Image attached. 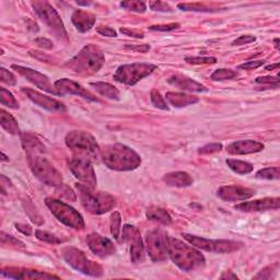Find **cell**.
Here are the masks:
<instances>
[{"instance_id":"obj_32","label":"cell","mask_w":280,"mask_h":280,"mask_svg":"<svg viewBox=\"0 0 280 280\" xmlns=\"http://www.w3.org/2000/svg\"><path fill=\"white\" fill-rule=\"evenodd\" d=\"M226 165L231 168L232 171L241 174V175H245V174L251 173L253 171V166L251 163L241 161V160H235V159H228L226 160Z\"/></svg>"},{"instance_id":"obj_49","label":"cell","mask_w":280,"mask_h":280,"mask_svg":"<svg viewBox=\"0 0 280 280\" xmlns=\"http://www.w3.org/2000/svg\"><path fill=\"white\" fill-rule=\"evenodd\" d=\"M97 32L103 36H109V38H116L117 36L116 31L110 28V26H99V28H97Z\"/></svg>"},{"instance_id":"obj_30","label":"cell","mask_w":280,"mask_h":280,"mask_svg":"<svg viewBox=\"0 0 280 280\" xmlns=\"http://www.w3.org/2000/svg\"><path fill=\"white\" fill-rule=\"evenodd\" d=\"M0 124H1V127L4 130H7V133L11 134V135L19 134L18 121L14 119L12 115L7 113L3 109L1 110V114H0Z\"/></svg>"},{"instance_id":"obj_28","label":"cell","mask_w":280,"mask_h":280,"mask_svg":"<svg viewBox=\"0 0 280 280\" xmlns=\"http://www.w3.org/2000/svg\"><path fill=\"white\" fill-rule=\"evenodd\" d=\"M90 86L96 90L100 96L105 97L111 100H115V101H118V100L120 99L119 91L111 83L97 81V82H91L90 83Z\"/></svg>"},{"instance_id":"obj_8","label":"cell","mask_w":280,"mask_h":280,"mask_svg":"<svg viewBox=\"0 0 280 280\" xmlns=\"http://www.w3.org/2000/svg\"><path fill=\"white\" fill-rule=\"evenodd\" d=\"M62 257L73 269L92 277H101L103 268L96 262L90 261L81 250L76 247H67L62 251Z\"/></svg>"},{"instance_id":"obj_20","label":"cell","mask_w":280,"mask_h":280,"mask_svg":"<svg viewBox=\"0 0 280 280\" xmlns=\"http://www.w3.org/2000/svg\"><path fill=\"white\" fill-rule=\"evenodd\" d=\"M280 207L279 197H267L263 199L252 200V202H243L235 206V209L244 211V213H257V211L278 210Z\"/></svg>"},{"instance_id":"obj_45","label":"cell","mask_w":280,"mask_h":280,"mask_svg":"<svg viewBox=\"0 0 280 280\" xmlns=\"http://www.w3.org/2000/svg\"><path fill=\"white\" fill-rule=\"evenodd\" d=\"M223 149V144H209L198 149L199 155H209V153L218 152Z\"/></svg>"},{"instance_id":"obj_42","label":"cell","mask_w":280,"mask_h":280,"mask_svg":"<svg viewBox=\"0 0 280 280\" xmlns=\"http://www.w3.org/2000/svg\"><path fill=\"white\" fill-rule=\"evenodd\" d=\"M149 7L153 11H160V12H172L173 9L170 4L163 1H150Z\"/></svg>"},{"instance_id":"obj_16","label":"cell","mask_w":280,"mask_h":280,"mask_svg":"<svg viewBox=\"0 0 280 280\" xmlns=\"http://www.w3.org/2000/svg\"><path fill=\"white\" fill-rule=\"evenodd\" d=\"M11 68L17 72H19L21 76H23L26 80H29L31 83H33L34 86H36L39 89L44 90V91L49 92L51 94H54V96H58L54 84H52L50 81V78L43 75V73H41L38 70H34L32 68L23 67L20 65H12Z\"/></svg>"},{"instance_id":"obj_29","label":"cell","mask_w":280,"mask_h":280,"mask_svg":"<svg viewBox=\"0 0 280 280\" xmlns=\"http://www.w3.org/2000/svg\"><path fill=\"white\" fill-rule=\"evenodd\" d=\"M146 216L149 220L158 221V223H160L165 225H168L172 224V218L170 214H168L166 209L160 207H155V206H152V207L148 208Z\"/></svg>"},{"instance_id":"obj_47","label":"cell","mask_w":280,"mask_h":280,"mask_svg":"<svg viewBox=\"0 0 280 280\" xmlns=\"http://www.w3.org/2000/svg\"><path fill=\"white\" fill-rule=\"evenodd\" d=\"M264 60H252V61H246L244 64H242L239 66L240 69H244V70H253L256 69V68H260L264 65Z\"/></svg>"},{"instance_id":"obj_22","label":"cell","mask_w":280,"mask_h":280,"mask_svg":"<svg viewBox=\"0 0 280 280\" xmlns=\"http://www.w3.org/2000/svg\"><path fill=\"white\" fill-rule=\"evenodd\" d=\"M264 149V145L262 142L255 140L246 139V140H237L232 142L226 147V151L230 155H251V153L260 152Z\"/></svg>"},{"instance_id":"obj_50","label":"cell","mask_w":280,"mask_h":280,"mask_svg":"<svg viewBox=\"0 0 280 280\" xmlns=\"http://www.w3.org/2000/svg\"><path fill=\"white\" fill-rule=\"evenodd\" d=\"M277 266L278 265L276 264V265L269 266V267H266L265 269H263V271L260 272V274H258L257 276H255V279H271L272 274L274 273V269L276 268Z\"/></svg>"},{"instance_id":"obj_35","label":"cell","mask_w":280,"mask_h":280,"mask_svg":"<svg viewBox=\"0 0 280 280\" xmlns=\"http://www.w3.org/2000/svg\"><path fill=\"white\" fill-rule=\"evenodd\" d=\"M121 218L118 211H114L111 216V233L116 240H118L121 231Z\"/></svg>"},{"instance_id":"obj_13","label":"cell","mask_w":280,"mask_h":280,"mask_svg":"<svg viewBox=\"0 0 280 280\" xmlns=\"http://www.w3.org/2000/svg\"><path fill=\"white\" fill-rule=\"evenodd\" d=\"M69 168L75 177L83 185L90 188L96 187L98 182L96 172H94L91 161L87 158L75 157L69 161Z\"/></svg>"},{"instance_id":"obj_31","label":"cell","mask_w":280,"mask_h":280,"mask_svg":"<svg viewBox=\"0 0 280 280\" xmlns=\"http://www.w3.org/2000/svg\"><path fill=\"white\" fill-rule=\"evenodd\" d=\"M177 8L182 11H195V12H217L220 11V8L209 7L205 3H178Z\"/></svg>"},{"instance_id":"obj_51","label":"cell","mask_w":280,"mask_h":280,"mask_svg":"<svg viewBox=\"0 0 280 280\" xmlns=\"http://www.w3.org/2000/svg\"><path fill=\"white\" fill-rule=\"evenodd\" d=\"M60 188H61V186H60ZM61 197H64L68 200H71V202H76V199H77L76 195H75V193H73L72 189L69 188L68 186H64V185H62V188H61Z\"/></svg>"},{"instance_id":"obj_60","label":"cell","mask_w":280,"mask_h":280,"mask_svg":"<svg viewBox=\"0 0 280 280\" xmlns=\"http://www.w3.org/2000/svg\"><path fill=\"white\" fill-rule=\"evenodd\" d=\"M1 157H2V158H1V160H2V161H9V159L7 158V156L4 155L3 152H1Z\"/></svg>"},{"instance_id":"obj_46","label":"cell","mask_w":280,"mask_h":280,"mask_svg":"<svg viewBox=\"0 0 280 280\" xmlns=\"http://www.w3.org/2000/svg\"><path fill=\"white\" fill-rule=\"evenodd\" d=\"M179 26H181V24H179V23L151 25V26H149V30H151V31H159V32H170V31L178 29Z\"/></svg>"},{"instance_id":"obj_18","label":"cell","mask_w":280,"mask_h":280,"mask_svg":"<svg viewBox=\"0 0 280 280\" xmlns=\"http://www.w3.org/2000/svg\"><path fill=\"white\" fill-rule=\"evenodd\" d=\"M87 244L94 254L101 258L112 256L116 252V247L112 241L97 233L87 236Z\"/></svg>"},{"instance_id":"obj_7","label":"cell","mask_w":280,"mask_h":280,"mask_svg":"<svg viewBox=\"0 0 280 280\" xmlns=\"http://www.w3.org/2000/svg\"><path fill=\"white\" fill-rule=\"evenodd\" d=\"M45 204L61 224L76 230L84 228L83 217L71 206L54 198H46Z\"/></svg>"},{"instance_id":"obj_43","label":"cell","mask_w":280,"mask_h":280,"mask_svg":"<svg viewBox=\"0 0 280 280\" xmlns=\"http://www.w3.org/2000/svg\"><path fill=\"white\" fill-rule=\"evenodd\" d=\"M0 78H1V81L3 83H7L9 86H14V84L17 83V79H15L13 73L7 70L6 68H1V69H0Z\"/></svg>"},{"instance_id":"obj_44","label":"cell","mask_w":280,"mask_h":280,"mask_svg":"<svg viewBox=\"0 0 280 280\" xmlns=\"http://www.w3.org/2000/svg\"><path fill=\"white\" fill-rule=\"evenodd\" d=\"M1 244L2 245H14V246H21V247H24V243L21 242L20 240L15 239L14 236L12 235H8L4 233V232H1Z\"/></svg>"},{"instance_id":"obj_12","label":"cell","mask_w":280,"mask_h":280,"mask_svg":"<svg viewBox=\"0 0 280 280\" xmlns=\"http://www.w3.org/2000/svg\"><path fill=\"white\" fill-rule=\"evenodd\" d=\"M168 237L165 231L160 229L151 230L146 235V248L152 262H162L168 258Z\"/></svg>"},{"instance_id":"obj_39","label":"cell","mask_w":280,"mask_h":280,"mask_svg":"<svg viewBox=\"0 0 280 280\" xmlns=\"http://www.w3.org/2000/svg\"><path fill=\"white\" fill-rule=\"evenodd\" d=\"M256 84H261L262 89H277L279 88V77H258L255 80Z\"/></svg>"},{"instance_id":"obj_26","label":"cell","mask_w":280,"mask_h":280,"mask_svg":"<svg viewBox=\"0 0 280 280\" xmlns=\"http://www.w3.org/2000/svg\"><path fill=\"white\" fill-rule=\"evenodd\" d=\"M166 99L174 108H185L188 105L196 104L199 101L197 97L183 92H168L166 94Z\"/></svg>"},{"instance_id":"obj_59","label":"cell","mask_w":280,"mask_h":280,"mask_svg":"<svg viewBox=\"0 0 280 280\" xmlns=\"http://www.w3.org/2000/svg\"><path fill=\"white\" fill-rule=\"evenodd\" d=\"M77 4H78V6H90V4H91V2H80V1H78Z\"/></svg>"},{"instance_id":"obj_53","label":"cell","mask_w":280,"mask_h":280,"mask_svg":"<svg viewBox=\"0 0 280 280\" xmlns=\"http://www.w3.org/2000/svg\"><path fill=\"white\" fill-rule=\"evenodd\" d=\"M34 42H35V44H38L40 47H42V49H45V50H52L53 49V43L47 39L39 38V39H36Z\"/></svg>"},{"instance_id":"obj_57","label":"cell","mask_w":280,"mask_h":280,"mask_svg":"<svg viewBox=\"0 0 280 280\" xmlns=\"http://www.w3.org/2000/svg\"><path fill=\"white\" fill-rule=\"evenodd\" d=\"M278 68H279V62H276V64H274V65L266 66L265 69L266 70H274V69H278Z\"/></svg>"},{"instance_id":"obj_10","label":"cell","mask_w":280,"mask_h":280,"mask_svg":"<svg viewBox=\"0 0 280 280\" xmlns=\"http://www.w3.org/2000/svg\"><path fill=\"white\" fill-rule=\"evenodd\" d=\"M182 236L194 247L200 248V250L217 253V254H225V253H232L242 247L241 242L230 241V240H209L205 237L192 235L188 233H182Z\"/></svg>"},{"instance_id":"obj_2","label":"cell","mask_w":280,"mask_h":280,"mask_svg":"<svg viewBox=\"0 0 280 280\" xmlns=\"http://www.w3.org/2000/svg\"><path fill=\"white\" fill-rule=\"evenodd\" d=\"M168 257L183 272H195L205 266V256L194 246L187 245L173 237H168Z\"/></svg>"},{"instance_id":"obj_58","label":"cell","mask_w":280,"mask_h":280,"mask_svg":"<svg viewBox=\"0 0 280 280\" xmlns=\"http://www.w3.org/2000/svg\"><path fill=\"white\" fill-rule=\"evenodd\" d=\"M274 44H275V47H276V50L279 51V39H275Z\"/></svg>"},{"instance_id":"obj_38","label":"cell","mask_w":280,"mask_h":280,"mask_svg":"<svg viewBox=\"0 0 280 280\" xmlns=\"http://www.w3.org/2000/svg\"><path fill=\"white\" fill-rule=\"evenodd\" d=\"M120 7L138 13H144L147 10V3L144 1H139V0H131V1L120 2Z\"/></svg>"},{"instance_id":"obj_17","label":"cell","mask_w":280,"mask_h":280,"mask_svg":"<svg viewBox=\"0 0 280 280\" xmlns=\"http://www.w3.org/2000/svg\"><path fill=\"white\" fill-rule=\"evenodd\" d=\"M21 90H22V92L31 100V101L35 103L36 105H39V107H41L42 109L50 111V112H59V113H64L67 111L66 105L64 103L59 102L56 99L44 96V94L40 93L39 91H35L33 89L22 88Z\"/></svg>"},{"instance_id":"obj_4","label":"cell","mask_w":280,"mask_h":280,"mask_svg":"<svg viewBox=\"0 0 280 280\" xmlns=\"http://www.w3.org/2000/svg\"><path fill=\"white\" fill-rule=\"evenodd\" d=\"M76 187L80 193L83 208L88 213L92 215H103L115 207L116 200L111 194L94 192L93 188H90L83 184H77Z\"/></svg>"},{"instance_id":"obj_11","label":"cell","mask_w":280,"mask_h":280,"mask_svg":"<svg viewBox=\"0 0 280 280\" xmlns=\"http://www.w3.org/2000/svg\"><path fill=\"white\" fill-rule=\"evenodd\" d=\"M31 4H32L34 12L38 14V17L49 26L58 39L67 40V32L64 22H62L60 15L57 13L56 10L49 2L33 1L31 2Z\"/></svg>"},{"instance_id":"obj_40","label":"cell","mask_w":280,"mask_h":280,"mask_svg":"<svg viewBox=\"0 0 280 280\" xmlns=\"http://www.w3.org/2000/svg\"><path fill=\"white\" fill-rule=\"evenodd\" d=\"M150 98H151V103L155 108L157 109H160L163 111H168V107L167 104V101L161 96V93L158 91V90H152L151 94H150Z\"/></svg>"},{"instance_id":"obj_55","label":"cell","mask_w":280,"mask_h":280,"mask_svg":"<svg viewBox=\"0 0 280 280\" xmlns=\"http://www.w3.org/2000/svg\"><path fill=\"white\" fill-rule=\"evenodd\" d=\"M15 228L18 231H20L21 233H23L24 235H31L32 234V228L29 224H15Z\"/></svg>"},{"instance_id":"obj_33","label":"cell","mask_w":280,"mask_h":280,"mask_svg":"<svg viewBox=\"0 0 280 280\" xmlns=\"http://www.w3.org/2000/svg\"><path fill=\"white\" fill-rule=\"evenodd\" d=\"M0 103H1V105H3V107H7L9 109L12 110L19 109V103L13 97V94L4 88H0Z\"/></svg>"},{"instance_id":"obj_15","label":"cell","mask_w":280,"mask_h":280,"mask_svg":"<svg viewBox=\"0 0 280 280\" xmlns=\"http://www.w3.org/2000/svg\"><path fill=\"white\" fill-rule=\"evenodd\" d=\"M54 87L58 96H78L90 102H100L97 97H94L91 92L84 89L81 84L72 81L70 79H59L54 83Z\"/></svg>"},{"instance_id":"obj_27","label":"cell","mask_w":280,"mask_h":280,"mask_svg":"<svg viewBox=\"0 0 280 280\" xmlns=\"http://www.w3.org/2000/svg\"><path fill=\"white\" fill-rule=\"evenodd\" d=\"M21 141H22V146L26 155H30V153H44L45 151V146L32 134H21Z\"/></svg>"},{"instance_id":"obj_34","label":"cell","mask_w":280,"mask_h":280,"mask_svg":"<svg viewBox=\"0 0 280 280\" xmlns=\"http://www.w3.org/2000/svg\"><path fill=\"white\" fill-rule=\"evenodd\" d=\"M237 76L236 71L232 69H226V68H221V69L216 70L213 75L210 76V79L214 81H224V80H230Z\"/></svg>"},{"instance_id":"obj_52","label":"cell","mask_w":280,"mask_h":280,"mask_svg":"<svg viewBox=\"0 0 280 280\" xmlns=\"http://www.w3.org/2000/svg\"><path fill=\"white\" fill-rule=\"evenodd\" d=\"M120 32L125 34L131 36V38H136V39H144V33L139 32V31L136 30H130V29H120Z\"/></svg>"},{"instance_id":"obj_1","label":"cell","mask_w":280,"mask_h":280,"mask_svg":"<svg viewBox=\"0 0 280 280\" xmlns=\"http://www.w3.org/2000/svg\"><path fill=\"white\" fill-rule=\"evenodd\" d=\"M100 156L104 165L114 171H133L141 165L138 153L121 144L105 146L101 149Z\"/></svg>"},{"instance_id":"obj_48","label":"cell","mask_w":280,"mask_h":280,"mask_svg":"<svg viewBox=\"0 0 280 280\" xmlns=\"http://www.w3.org/2000/svg\"><path fill=\"white\" fill-rule=\"evenodd\" d=\"M256 38L253 35H241L240 38H237L236 40L233 41L232 45L234 46H240V45H244V44H250L252 42H255Z\"/></svg>"},{"instance_id":"obj_3","label":"cell","mask_w":280,"mask_h":280,"mask_svg":"<svg viewBox=\"0 0 280 280\" xmlns=\"http://www.w3.org/2000/svg\"><path fill=\"white\" fill-rule=\"evenodd\" d=\"M105 57L103 52L94 45H86L83 49L66 62L65 67L69 68L82 76H91L97 73L104 65Z\"/></svg>"},{"instance_id":"obj_24","label":"cell","mask_w":280,"mask_h":280,"mask_svg":"<svg viewBox=\"0 0 280 280\" xmlns=\"http://www.w3.org/2000/svg\"><path fill=\"white\" fill-rule=\"evenodd\" d=\"M71 21L79 32L86 33L93 28L94 23H96V17L91 12L79 9L72 13Z\"/></svg>"},{"instance_id":"obj_41","label":"cell","mask_w":280,"mask_h":280,"mask_svg":"<svg viewBox=\"0 0 280 280\" xmlns=\"http://www.w3.org/2000/svg\"><path fill=\"white\" fill-rule=\"evenodd\" d=\"M185 61L192 65H213L217 62L215 57H186Z\"/></svg>"},{"instance_id":"obj_9","label":"cell","mask_w":280,"mask_h":280,"mask_svg":"<svg viewBox=\"0 0 280 280\" xmlns=\"http://www.w3.org/2000/svg\"><path fill=\"white\" fill-rule=\"evenodd\" d=\"M157 66L145 62H134V64L121 65L114 73V80L125 86H135L142 79L148 77L157 70Z\"/></svg>"},{"instance_id":"obj_21","label":"cell","mask_w":280,"mask_h":280,"mask_svg":"<svg viewBox=\"0 0 280 280\" xmlns=\"http://www.w3.org/2000/svg\"><path fill=\"white\" fill-rule=\"evenodd\" d=\"M1 276L11 279H58L55 275L23 268H3Z\"/></svg>"},{"instance_id":"obj_19","label":"cell","mask_w":280,"mask_h":280,"mask_svg":"<svg viewBox=\"0 0 280 280\" xmlns=\"http://www.w3.org/2000/svg\"><path fill=\"white\" fill-rule=\"evenodd\" d=\"M255 195V191L248 187L236 186V185H229L223 186L217 191V196L225 202H243L250 199Z\"/></svg>"},{"instance_id":"obj_5","label":"cell","mask_w":280,"mask_h":280,"mask_svg":"<svg viewBox=\"0 0 280 280\" xmlns=\"http://www.w3.org/2000/svg\"><path fill=\"white\" fill-rule=\"evenodd\" d=\"M31 170L34 176L42 183L53 187H60L62 185V176L52 163L42 156V153H30L26 155Z\"/></svg>"},{"instance_id":"obj_25","label":"cell","mask_w":280,"mask_h":280,"mask_svg":"<svg viewBox=\"0 0 280 280\" xmlns=\"http://www.w3.org/2000/svg\"><path fill=\"white\" fill-rule=\"evenodd\" d=\"M162 179L168 186H172V187H187L191 186L194 182L193 177L189 175L187 172H183V171L168 173L163 176Z\"/></svg>"},{"instance_id":"obj_36","label":"cell","mask_w":280,"mask_h":280,"mask_svg":"<svg viewBox=\"0 0 280 280\" xmlns=\"http://www.w3.org/2000/svg\"><path fill=\"white\" fill-rule=\"evenodd\" d=\"M256 177L261 179H279L280 168L279 167L263 168L256 173Z\"/></svg>"},{"instance_id":"obj_23","label":"cell","mask_w":280,"mask_h":280,"mask_svg":"<svg viewBox=\"0 0 280 280\" xmlns=\"http://www.w3.org/2000/svg\"><path fill=\"white\" fill-rule=\"evenodd\" d=\"M168 82L171 86L175 87L183 91H191V92H207L208 89L202 83L193 80V79L185 77L183 75H173L168 79Z\"/></svg>"},{"instance_id":"obj_56","label":"cell","mask_w":280,"mask_h":280,"mask_svg":"<svg viewBox=\"0 0 280 280\" xmlns=\"http://www.w3.org/2000/svg\"><path fill=\"white\" fill-rule=\"evenodd\" d=\"M221 279H237L236 275H234L232 272H225L220 276Z\"/></svg>"},{"instance_id":"obj_54","label":"cell","mask_w":280,"mask_h":280,"mask_svg":"<svg viewBox=\"0 0 280 280\" xmlns=\"http://www.w3.org/2000/svg\"><path fill=\"white\" fill-rule=\"evenodd\" d=\"M125 49L134 51V52H139V53H147L148 51L150 50V46L148 44H144V45H126Z\"/></svg>"},{"instance_id":"obj_37","label":"cell","mask_w":280,"mask_h":280,"mask_svg":"<svg viewBox=\"0 0 280 280\" xmlns=\"http://www.w3.org/2000/svg\"><path fill=\"white\" fill-rule=\"evenodd\" d=\"M35 236L38 237L39 240L46 242V243H50V244H61V243L64 242V240L59 239L58 236L50 233V232L40 230V229L35 231Z\"/></svg>"},{"instance_id":"obj_6","label":"cell","mask_w":280,"mask_h":280,"mask_svg":"<svg viewBox=\"0 0 280 280\" xmlns=\"http://www.w3.org/2000/svg\"><path fill=\"white\" fill-rule=\"evenodd\" d=\"M65 142L67 147L76 153L77 157L89 159V158L98 157L101 152L96 138L91 134L83 130H72L68 133Z\"/></svg>"},{"instance_id":"obj_14","label":"cell","mask_w":280,"mask_h":280,"mask_svg":"<svg viewBox=\"0 0 280 280\" xmlns=\"http://www.w3.org/2000/svg\"><path fill=\"white\" fill-rule=\"evenodd\" d=\"M123 241L129 244L130 260L134 264L145 262V246L138 229L134 225L125 224L123 228Z\"/></svg>"}]
</instances>
